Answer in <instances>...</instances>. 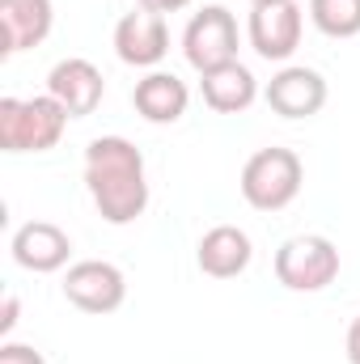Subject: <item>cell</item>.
<instances>
[{
    "label": "cell",
    "mask_w": 360,
    "mask_h": 364,
    "mask_svg": "<svg viewBox=\"0 0 360 364\" xmlns=\"http://www.w3.org/2000/svg\"><path fill=\"white\" fill-rule=\"evenodd\" d=\"M68 110L43 97H0V149L4 153H47L60 144Z\"/></svg>",
    "instance_id": "6da1fadb"
},
{
    "label": "cell",
    "mask_w": 360,
    "mask_h": 364,
    "mask_svg": "<svg viewBox=\"0 0 360 364\" xmlns=\"http://www.w3.org/2000/svg\"><path fill=\"white\" fill-rule=\"evenodd\" d=\"M301 178H305L301 157H297L292 149L271 144V149H259V153L246 161V170H242V195H246V203L259 208V212H280V208H288V203L297 199Z\"/></svg>",
    "instance_id": "7a4b0ae2"
},
{
    "label": "cell",
    "mask_w": 360,
    "mask_h": 364,
    "mask_svg": "<svg viewBox=\"0 0 360 364\" xmlns=\"http://www.w3.org/2000/svg\"><path fill=\"white\" fill-rule=\"evenodd\" d=\"M339 275V250L322 233H297L275 250V279L292 292H318Z\"/></svg>",
    "instance_id": "3957f363"
},
{
    "label": "cell",
    "mask_w": 360,
    "mask_h": 364,
    "mask_svg": "<svg viewBox=\"0 0 360 364\" xmlns=\"http://www.w3.org/2000/svg\"><path fill=\"white\" fill-rule=\"evenodd\" d=\"M182 51H186L191 68H199V73H212V68L238 60V21H233V13H229L225 4L199 9V13L186 21Z\"/></svg>",
    "instance_id": "277c9868"
},
{
    "label": "cell",
    "mask_w": 360,
    "mask_h": 364,
    "mask_svg": "<svg viewBox=\"0 0 360 364\" xmlns=\"http://www.w3.org/2000/svg\"><path fill=\"white\" fill-rule=\"evenodd\" d=\"M64 296L85 309V314H115L127 296V279L115 263H102V259H85L77 267H68L64 275Z\"/></svg>",
    "instance_id": "5b68a950"
},
{
    "label": "cell",
    "mask_w": 360,
    "mask_h": 364,
    "mask_svg": "<svg viewBox=\"0 0 360 364\" xmlns=\"http://www.w3.org/2000/svg\"><path fill=\"white\" fill-rule=\"evenodd\" d=\"M115 51H119L123 64H136V68H153V64H162L166 51H170L166 17H162V13H149V9L123 13L119 26H115Z\"/></svg>",
    "instance_id": "8992f818"
},
{
    "label": "cell",
    "mask_w": 360,
    "mask_h": 364,
    "mask_svg": "<svg viewBox=\"0 0 360 364\" xmlns=\"http://www.w3.org/2000/svg\"><path fill=\"white\" fill-rule=\"evenodd\" d=\"M250 43L263 60H288L301 43V9L297 0H263L250 13Z\"/></svg>",
    "instance_id": "52a82bcc"
},
{
    "label": "cell",
    "mask_w": 360,
    "mask_h": 364,
    "mask_svg": "<svg viewBox=\"0 0 360 364\" xmlns=\"http://www.w3.org/2000/svg\"><path fill=\"white\" fill-rule=\"evenodd\" d=\"M102 90H106L102 73L93 68L90 60H81V55L60 60V64L47 73V93L68 110V119H85V114H93L97 102H102Z\"/></svg>",
    "instance_id": "ba28073f"
},
{
    "label": "cell",
    "mask_w": 360,
    "mask_h": 364,
    "mask_svg": "<svg viewBox=\"0 0 360 364\" xmlns=\"http://www.w3.org/2000/svg\"><path fill=\"white\" fill-rule=\"evenodd\" d=\"M268 106L275 114H284V119H309V114H318L322 106H327V81H322V73H314V68H280L275 77L268 81Z\"/></svg>",
    "instance_id": "9c48e42d"
},
{
    "label": "cell",
    "mask_w": 360,
    "mask_h": 364,
    "mask_svg": "<svg viewBox=\"0 0 360 364\" xmlns=\"http://www.w3.org/2000/svg\"><path fill=\"white\" fill-rule=\"evenodd\" d=\"M73 255V237L51 220H30L13 233V259L26 272H60Z\"/></svg>",
    "instance_id": "30bf717a"
},
{
    "label": "cell",
    "mask_w": 360,
    "mask_h": 364,
    "mask_svg": "<svg viewBox=\"0 0 360 364\" xmlns=\"http://www.w3.org/2000/svg\"><path fill=\"white\" fill-rule=\"evenodd\" d=\"M51 0H0V55L38 47L51 34Z\"/></svg>",
    "instance_id": "8fae6325"
},
{
    "label": "cell",
    "mask_w": 360,
    "mask_h": 364,
    "mask_svg": "<svg viewBox=\"0 0 360 364\" xmlns=\"http://www.w3.org/2000/svg\"><path fill=\"white\" fill-rule=\"evenodd\" d=\"M250 237L238 229V225H216V229H208L203 237H199V250H195V259H199V272L212 275V279H233V275H242L250 267Z\"/></svg>",
    "instance_id": "7c38bea8"
},
{
    "label": "cell",
    "mask_w": 360,
    "mask_h": 364,
    "mask_svg": "<svg viewBox=\"0 0 360 364\" xmlns=\"http://www.w3.org/2000/svg\"><path fill=\"white\" fill-rule=\"evenodd\" d=\"M199 90H203V102L216 110V114H242L250 102H255V77H250V68L246 64H238V60H229V64H221V68H212V73H199Z\"/></svg>",
    "instance_id": "4fadbf2b"
},
{
    "label": "cell",
    "mask_w": 360,
    "mask_h": 364,
    "mask_svg": "<svg viewBox=\"0 0 360 364\" xmlns=\"http://www.w3.org/2000/svg\"><path fill=\"white\" fill-rule=\"evenodd\" d=\"M93 195V208L102 212V220L110 225H132L144 208H149V182L144 174H127V178H97L85 182Z\"/></svg>",
    "instance_id": "5bb4252c"
},
{
    "label": "cell",
    "mask_w": 360,
    "mask_h": 364,
    "mask_svg": "<svg viewBox=\"0 0 360 364\" xmlns=\"http://www.w3.org/2000/svg\"><path fill=\"white\" fill-rule=\"evenodd\" d=\"M186 85H182L174 73H149L144 81H136V110L149 119V123H179L186 114Z\"/></svg>",
    "instance_id": "9a60e30c"
},
{
    "label": "cell",
    "mask_w": 360,
    "mask_h": 364,
    "mask_svg": "<svg viewBox=\"0 0 360 364\" xmlns=\"http://www.w3.org/2000/svg\"><path fill=\"white\" fill-rule=\"evenodd\" d=\"M127 174H144V157L132 140L123 136H97L85 149V182L97 178H127Z\"/></svg>",
    "instance_id": "2e32d148"
},
{
    "label": "cell",
    "mask_w": 360,
    "mask_h": 364,
    "mask_svg": "<svg viewBox=\"0 0 360 364\" xmlns=\"http://www.w3.org/2000/svg\"><path fill=\"white\" fill-rule=\"evenodd\" d=\"M309 17L327 38L360 34V0H309Z\"/></svg>",
    "instance_id": "e0dca14e"
},
{
    "label": "cell",
    "mask_w": 360,
    "mask_h": 364,
    "mask_svg": "<svg viewBox=\"0 0 360 364\" xmlns=\"http://www.w3.org/2000/svg\"><path fill=\"white\" fill-rule=\"evenodd\" d=\"M0 364H47L38 348H26V343H4L0 348Z\"/></svg>",
    "instance_id": "ac0fdd59"
},
{
    "label": "cell",
    "mask_w": 360,
    "mask_h": 364,
    "mask_svg": "<svg viewBox=\"0 0 360 364\" xmlns=\"http://www.w3.org/2000/svg\"><path fill=\"white\" fill-rule=\"evenodd\" d=\"M17 309H21V305H17V296H13V292H4V301H0V335H9V331L17 326Z\"/></svg>",
    "instance_id": "d6986e66"
},
{
    "label": "cell",
    "mask_w": 360,
    "mask_h": 364,
    "mask_svg": "<svg viewBox=\"0 0 360 364\" xmlns=\"http://www.w3.org/2000/svg\"><path fill=\"white\" fill-rule=\"evenodd\" d=\"M136 4H140V9H149V13H162V17H166V13H179V9H186L191 0H136Z\"/></svg>",
    "instance_id": "ffe728a7"
},
{
    "label": "cell",
    "mask_w": 360,
    "mask_h": 364,
    "mask_svg": "<svg viewBox=\"0 0 360 364\" xmlns=\"http://www.w3.org/2000/svg\"><path fill=\"white\" fill-rule=\"evenodd\" d=\"M348 360L360 364V318L348 326Z\"/></svg>",
    "instance_id": "44dd1931"
},
{
    "label": "cell",
    "mask_w": 360,
    "mask_h": 364,
    "mask_svg": "<svg viewBox=\"0 0 360 364\" xmlns=\"http://www.w3.org/2000/svg\"><path fill=\"white\" fill-rule=\"evenodd\" d=\"M250 4H263V0H250Z\"/></svg>",
    "instance_id": "7402d4cb"
}]
</instances>
